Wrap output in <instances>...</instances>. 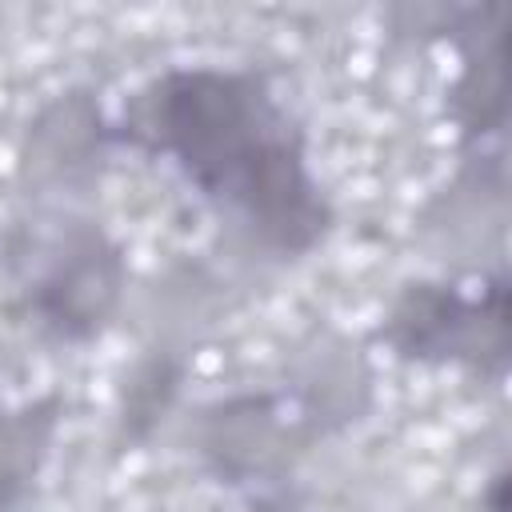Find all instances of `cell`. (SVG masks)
<instances>
[{
  "label": "cell",
  "mask_w": 512,
  "mask_h": 512,
  "mask_svg": "<svg viewBox=\"0 0 512 512\" xmlns=\"http://www.w3.org/2000/svg\"><path fill=\"white\" fill-rule=\"evenodd\" d=\"M112 140V120L104 116L92 88L56 92L24 128L16 152V176L28 196H56L88 188Z\"/></svg>",
  "instance_id": "obj_4"
},
{
  "label": "cell",
  "mask_w": 512,
  "mask_h": 512,
  "mask_svg": "<svg viewBox=\"0 0 512 512\" xmlns=\"http://www.w3.org/2000/svg\"><path fill=\"white\" fill-rule=\"evenodd\" d=\"M440 32L460 48V76L448 92V112L460 128L464 152L504 136L508 124V56H504V4H468L440 12Z\"/></svg>",
  "instance_id": "obj_6"
},
{
  "label": "cell",
  "mask_w": 512,
  "mask_h": 512,
  "mask_svg": "<svg viewBox=\"0 0 512 512\" xmlns=\"http://www.w3.org/2000/svg\"><path fill=\"white\" fill-rule=\"evenodd\" d=\"M8 272L28 320L60 344L96 340L116 320L128 288L124 248L92 216H56L48 228L20 236Z\"/></svg>",
  "instance_id": "obj_2"
},
{
  "label": "cell",
  "mask_w": 512,
  "mask_h": 512,
  "mask_svg": "<svg viewBox=\"0 0 512 512\" xmlns=\"http://www.w3.org/2000/svg\"><path fill=\"white\" fill-rule=\"evenodd\" d=\"M376 340L408 364H452L480 380H504L512 356L508 280L488 276L480 292L452 280H408L388 304Z\"/></svg>",
  "instance_id": "obj_3"
},
{
  "label": "cell",
  "mask_w": 512,
  "mask_h": 512,
  "mask_svg": "<svg viewBox=\"0 0 512 512\" xmlns=\"http://www.w3.org/2000/svg\"><path fill=\"white\" fill-rule=\"evenodd\" d=\"M180 384H184V360L160 348L148 352L120 388V436L128 444H148L152 432L176 408Z\"/></svg>",
  "instance_id": "obj_8"
},
{
  "label": "cell",
  "mask_w": 512,
  "mask_h": 512,
  "mask_svg": "<svg viewBox=\"0 0 512 512\" xmlns=\"http://www.w3.org/2000/svg\"><path fill=\"white\" fill-rule=\"evenodd\" d=\"M480 508L484 512H508V472L504 468L488 476V484L480 492Z\"/></svg>",
  "instance_id": "obj_9"
},
{
  "label": "cell",
  "mask_w": 512,
  "mask_h": 512,
  "mask_svg": "<svg viewBox=\"0 0 512 512\" xmlns=\"http://www.w3.org/2000/svg\"><path fill=\"white\" fill-rule=\"evenodd\" d=\"M112 140L172 160L280 260L316 252L336 228V208L308 164L304 120L264 68H164L124 100Z\"/></svg>",
  "instance_id": "obj_1"
},
{
  "label": "cell",
  "mask_w": 512,
  "mask_h": 512,
  "mask_svg": "<svg viewBox=\"0 0 512 512\" xmlns=\"http://www.w3.org/2000/svg\"><path fill=\"white\" fill-rule=\"evenodd\" d=\"M60 424V396L0 408V512H16L36 488Z\"/></svg>",
  "instance_id": "obj_7"
},
{
  "label": "cell",
  "mask_w": 512,
  "mask_h": 512,
  "mask_svg": "<svg viewBox=\"0 0 512 512\" xmlns=\"http://www.w3.org/2000/svg\"><path fill=\"white\" fill-rule=\"evenodd\" d=\"M288 396L280 392H244L216 400L200 412L196 448L204 464L224 484L264 480L288 468V448L304 444L316 428L308 416H284Z\"/></svg>",
  "instance_id": "obj_5"
}]
</instances>
